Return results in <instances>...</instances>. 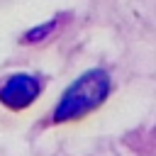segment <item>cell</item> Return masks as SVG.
Instances as JSON below:
<instances>
[{
    "mask_svg": "<svg viewBox=\"0 0 156 156\" xmlns=\"http://www.w3.org/2000/svg\"><path fill=\"white\" fill-rule=\"evenodd\" d=\"M39 80L29 73H15L10 76L0 88V102L10 110H24L39 98Z\"/></svg>",
    "mask_w": 156,
    "mask_h": 156,
    "instance_id": "cell-2",
    "label": "cell"
},
{
    "mask_svg": "<svg viewBox=\"0 0 156 156\" xmlns=\"http://www.w3.org/2000/svg\"><path fill=\"white\" fill-rule=\"evenodd\" d=\"M107 95H110V76L102 68L85 71L80 78H76L63 90V95L54 110V119L56 122L80 119L88 112H93L95 107H100Z\"/></svg>",
    "mask_w": 156,
    "mask_h": 156,
    "instance_id": "cell-1",
    "label": "cell"
},
{
    "mask_svg": "<svg viewBox=\"0 0 156 156\" xmlns=\"http://www.w3.org/2000/svg\"><path fill=\"white\" fill-rule=\"evenodd\" d=\"M51 29H54V27L44 24V27H39V29H32V32H27V37H24V39H27V41H39V39H41V37H46Z\"/></svg>",
    "mask_w": 156,
    "mask_h": 156,
    "instance_id": "cell-3",
    "label": "cell"
}]
</instances>
